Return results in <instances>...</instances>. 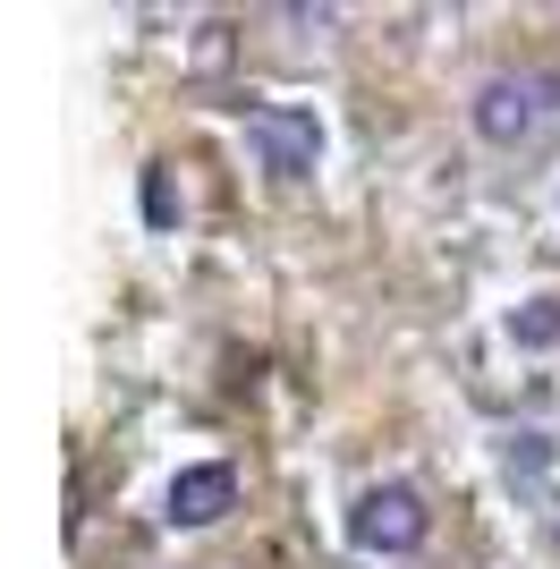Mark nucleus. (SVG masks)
Masks as SVG:
<instances>
[{"label":"nucleus","instance_id":"f257e3e1","mask_svg":"<svg viewBox=\"0 0 560 569\" xmlns=\"http://www.w3.org/2000/svg\"><path fill=\"white\" fill-rule=\"evenodd\" d=\"M552 102H560V77H484L467 111H476V137L510 153V144H527L552 119Z\"/></svg>","mask_w":560,"mask_h":569},{"label":"nucleus","instance_id":"f03ea898","mask_svg":"<svg viewBox=\"0 0 560 569\" xmlns=\"http://www.w3.org/2000/svg\"><path fill=\"white\" fill-rule=\"evenodd\" d=\"M424 527H433V510H424L417 485H373V493H357V510H349L357 552H382V561L417 552V545H424Z\"/></svg>","mask_w":560,"mask_h":569},{"label":"nucleus","instance_id":"7ed1b4c3","mask_svg":"<svg viewBox=\"0 0 560 569\" xmlns=\"http://www.w3.org/2000/svg\"><path fill=\"white\" fill-rule=\"evenodd\" d=\"M247 137H256L263 170H280V179L314 170V153H323V128H314V111H298V102H256V111H247Z\"/></svg>","mask_w":560,"mask_h":569},{"label":"nucleus","instance_id":"20e7f679","mask_svg":"<svg viewBox=\"0 0 560 569\" xmlns=\"http://www.w3.org/2000/svg\"><path fill=\"white\" fill-rule=\"evenodd\" d=\"M238 510V476L230 468H179L170 476V519L179 527H212Z\"/></svg>","mask_w":560,"mask_h":569},{"label":"nucleus","instance_id":"39448f33","mask_svg":"<svg viewBox=\"0 0 560 569\" xmlns=\"http://www.w3.org/2000/svg\"><path fill=\"white\" fill-rule=\"evenodd\" d=\"M510 340L518 349H560V298H527L510 315Z\"/></svg>","mask_w":560,"mask_h":569},{"label":"nucleus","instance_id":"423d86ee","mask_svg":"<svg viewBox=\"0 0 560 569\" xmlns=\"http://www.w3.org/2000/svg\"><path fill=\"white\" fill-rule=\"evenodd\" d=\"M543 468H552V442H543V433H510V476L518 485H543Z\"/></svg>","mask_w":560,"mask_h":569}]
</instances>
